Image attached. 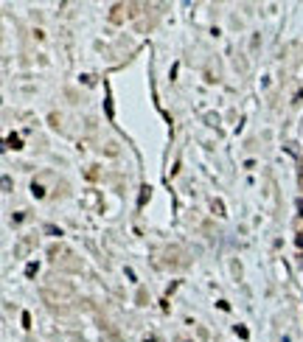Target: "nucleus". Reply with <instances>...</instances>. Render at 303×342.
Segmentation results:
<instances>
[{
	"mask_svg": "<svg viewBox=\"0 0 303 342\" xmlns=\"http://www.w3.org/2000/svg\"><path fill=\"white\" fill-rule=\"evenodd\" d=\"M295 242H297V247H300V250H303V233H300V236H297Z\"/></svg>",
	"mask_w": 303,
	"mask_h": 342,
	"instance_id": "1",
	"label": "nucleus"
}]
</instances>
